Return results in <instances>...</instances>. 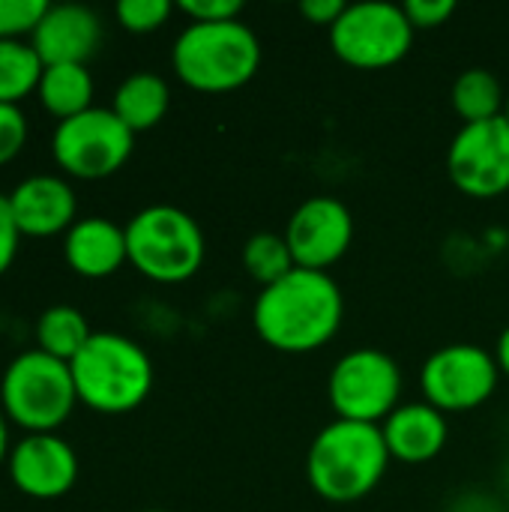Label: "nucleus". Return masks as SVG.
<instances>
[{"label":"nucleus","instance_id":"nucleus-33","mask_svg":"<svg viewBox=\"0 0 509 512\" xmlns=\"http://www.w3.org/2000/svg\"><path fill=\"white\" fill-rule=\"evenodd\" d=\"M9 453H12V444H9V417L0 408V465L9 462Z\"/></svg>","mask_w":509,"mask_h":512},{"label":"nucleus","instance_id":"nucleus-22","mask_svg":"<svg viewBox=\"0 0 509 512\" xmlns=\"http://www.w3.org/2000/svg\"><path fill=\"white\" fill-rule=\"evenodd\" d=\"M45 66L30 42L0 39V102L18 105L30 93H36Z\"/></svg>","mask_w":509,"mask_h":512},{"label":"nucleus","instance_id":"nucleus-35","mask_svg":"<svg viewBox=\"0 0 509 512\" xmlns=\"http://www.w3.org/2000/svg\"><path fill=\"white\" fill-rule=\"evenodd\" d=\"M504 117L509 120V90H507V108H504Z\"/></svg>","mask_w":509,"mask_h":512},{"label":"nucleus","instance_id":"nucleus-3","mask_svg":"<svg viewBox=\"0 0 509 512\" xmlns=\"http://www.w3.org/2000/svg\"><path fill=\"white\" fill-rule=\"evenodd\" d=\"M261 39L243 21H189L171 48L174 75L198 93H231L261 69Z\"/></svg>","mask_w":509,"mask_h":512},{"label":"nucleus","instance_id":"nucleus-2","mask_svg":"<svg viewBox=\"0 0 509 512\" xmlns=\"http://www.w3.org/2000/svg\"><path fill=\"white\" fill-rule=\"evenodd\" d=\"M390 462L381 426L333 420L309 444L306 480L327 504H357L384 483Z\"/></svg>","mask_w":509,"mask_h":512},{"label":"nucleus","instance_id":"nucleus-31","mask_svg":"<svg viewBox=\"0 0 509 512\" xmlns=\"http://www.w3.org/2000/svg\"><path fill=\"white\" fill-rule=\"evenodd\" d=\"M447 512H509L492 492H462L450 501Z\"/></svg>","mask_w":509,"mask_h":512},{"label":"nucleus","instance_id":"nucleus-5","mask_svg":"<svg viewBox=\"0 0 509 512\" xmlns=\"http://www.w3.org/2000/svg\"><path fill=\"white\" fill-rule=\"evenodd\" d=\"M129 264L150 282L177 285L192 279L207 258V240L192 213L174 204H150L126 225Z\"/></svg>","mask_w":509,"mask_h":512},{"label":"nucleus","instance_id":"nucleus-1","mask_svg":"<svg viewBox=\"0 0 509 512\" xmlns=\"http://www.w3.org/2000/svg\"><path fill=\"white\" fill-rule=\"evenodd\" d=\"M345 321V294L330 273L294 267L258 291L252 303L255 336L282 354H312L330 345Z\"/></svg>","mask_w":509,"mask_h":512},{"label":"nucleus","instance_id":"nucleus-32","mask_svg":"<svg viewBox=\"0 0 509 512\" xmlns=\"http://www.w3.org/2000/svg\"><path fill=\"white\" fill-rule=\"evenodd\" d=\"M495 360H498V366H501V375H507L509 378V324L501 330V336H498V342H495Z\"/></svg>","mask_w":509,"mask_h":512},{"label":"nucleus","instance_id":"nucleus-12","mask_svg":"<svg viewBox=\"0 0 509 512\" xmlns=\"http://www.w3.org/2000/svg\"><path fill=\"white\" fill-rule=\"evenodd\" d=\"M282 234L297 267L330 273L354 243V213L333 195H312L297 204Z\"/></svg>","mask_w":509,"mask_h":512},{"label":"nucleus","instance_id":"nucleus-28","mask_svg":"<svg viewBox=\"0 0 509 512\" xmlns=\"http://www.w3.org/2000/svg\"><path fill=\"white\" fill-rule=\"evenodd\" d=\"M177 9L189 18V21H234L243 15V0H180Z\"/></svg>","mask_w":509,"mask_h":512},{"label":"nucleus","instance_id":"nucleus-19","mask_svg":"<svg viewBox=\"0 0 509 512\" xmlns=\"http://www.w3.org/2000/svg\"><path fill=\"white\" fill-rule=\"evenodd\" d=\"M39 102L45 105L48 114L60 120H69L87 108H93V75L87 66L78 63H57L45 66L39 78Z\"/></svg>","mask_w":509,"mask_h":512},{"label":"nucleus","instance_id":"nucleus-18","mask_svg":"<svg viewBox=\"0 0 509 512\" xmlns=\"http://www.w3.org/2000/svg\"><path fill=\"white\" fill-rule=\"evenodd\" d=\"M171 108V87L159 72L150 69H138L132 75H126L111 99V111L138 135L147 132L153 126H159L165 120Z\"/></svg>","mask_w":509,"mask_h":512},{"label":"nucleus","instance_id":"nucleus-30","mask_svg":"<svg viewBox=\"0 0 509 512\" xmlns=\"http://www.w3.org/2000/svg\"><path fill=\"white\" fill-rule=\"evenodd\" d=\"M345 0H303L300 3V15L309 21V24H318V27H333L339 21V15L345 12Z\"/></svg>","mask_w":509,"mask_h":512},{"label":"nucleus","instance_id":"nucleus-15","mask_svg":"<svg viewBox=\"0 0 509 512\" xmlns=\"http://www.w3.org/2000/svg\"><path fill=\"white\" fill-rule=\"evenodd\" d=\"M6 198L21 237L66 234L78 222V198L72 186L57 174L24 177Z\"/></svg>","mask_w":509,"mask_h":512},{"label":"nucleus","instance_id":"nucleus-14","mask_svg":"<svg viewBox=\"0 0 509 512\" xmlns=\"http://www.w3.org/2000/svg\"><path fill=\"white\" fill-rule=\"evenodd\" d=\"M99 42H102V18L81 3H48V12L42 15L39 27L30 36V45L39 54L42 66H57V63L87 66Z\"/></svg>","mask_w":509,"mask_h":512},{"label":"nucleus","instance_id":"nucleus-11","mask_svg":"<svg viewBox=\"0 0 509 512\" xmlns=\"http://www.w3.org/2000/svg\"><path fill=\"white\" fill-rule=\"evenodd\" d=\"M450 183L477 201H492L509 192V120L462 123L447 147Z\"/></svg>","mask_w":509,"mask_h":512},{"label":"nucleus","instance_id":"nucleus-36","mask_svg":"<svg viewBox=\"0 0 509 512\" xmlns=\"http://www.w3.org/2000/svg\"><path fill=\"white\" fill-rule=\"evenodd\" d=\"M141 512H171V510H141Z\"/></svg>","mask_w":509,"mask_h":512},{"label":"nucleus","instance_id":"nucleus-16","mask_svg":"<svg viewBox=\"0 0 509 512\" xmlns=\"http://www.w3.org/2000/svg\"><path fill=\"white\" fill-rule=\"evenodd\" d=\"M381 435L393 462L429 465L444 453L450 441V423L447 414H441L429 402H402L381 423Z\"/></svg>","mask_w":509,"mask_h":512},{"label":"nucleus","instance_id":"nucleus-4","mask_svg":"<svg viewBox=\"0 0 509 512\" xmlns=\"http://www.w3.org/2000/svg\"><path fill=\"white\" fill-rule=\"evenodd\" d=\"M78 402L96 414L120 417L141 408L153 390V360L129 336L99 330L69 363Z\"/></svg>","mask_w":509,"mask_h":512},{"label":"nucleus","instance_id":"nucleus-25","mask_svg":"<svg viewBox=\"0 0 509 512\" xmlns=\"http://www.w3.org/2000/svg\"><path fill=\"white\" fill-rule=\"evenodd\" d=\"M45 12L48 0H0V39H18L24 33L33 36Z\"/></svg>","mask_w":509,"mask_h":512},{"label":"nucleus","instance_id":"nucleus-24","mask_svg":"<svg viewBox=\"0 0 509 512\" xmlns=\"http://www.w3.org/2000/svg\"><path fill=\"white\" fill-rule=\"evenodd\" d=\"M171 12V0H120L114 6L117 24L129 33H156L168 24Z\"/></svg>","mask_w":509,"mask_h":512},{"label":"nucleus","instance_id":"nucleus-13","mask_svg":"<svg viewBox=\"0 0 509 512\" xmlns=\"http://www.w3.org/2000/svg\"><path fill=\"white\" fill-rule=\"evenodd\" d=\"M12 486L36 501L63 498L78 480V456L69 441L54 432L24 435L9 453Z\"/></svg>","mask_w":509,"mask_h":512},{"label":"nucleus","instance_id":"nucleus-10","mask_svg":"<svg viewBox=\"0 0 509 512\" xmlns=\"http://www.w3.org/2000/svg\"><path fill=\"white\" fill-rule=\"evenodd\" d=\"M501 378L495 351L474 342L441 345L420 366L423 402L441 414H468L483 408L495 396Z\"/></svg>","mask_w":509,"mask_h":512},{"label":"nucleus","instance_id":"nucleus-29","mask_svg":"<svg viewBox=\"0 0 509 512\" xmlns=\"http://www.w3.org/2000/svg\"><path fill=\"white\" fill-rule=\"evenodd\" d=\"M18 243H21V231H18V225H15L9 198L0 192V276L15 264Z\"/></svg>","mask_w":509,"mask_h":512},{"label":"nucleus","instance_id":"nucleus-26","mask_svg":"<svg viewBox=\"0 0 509 512\" xmlns=\"http://www.w3.org/2000/svg\"><path fill=\"white\" fill-rule=\"evenodd\" d=\"M27 144V117L18 105L0 102V168L9 165Z\"/></svg>","mask_w":509,"mask_h":512},{"label":"nucleus","instance_id":"nucleus-9","mask_svg":"<svg viewBox=\"0 0 509 512\" xmlns=\"http://www.w3.org/2000/svg\"><path fill=\"white\" fill-rule=\"evenodd\" d=\"M135 150V132L111 108H87L60 120L51 135V156L63 174L78 180H105L117 174Z\"/></svg>","mask_w":509,"mask_h":512},{"label":"nucleus","instance_id":"nucleus-7","mask_svg":"<svg viewBox=\"0 0 509 512\" xmlns=\"http://www.w3.org/2000/svg\"><path fill=\"white\" fill-rule=\"evenodd\" d=\"M402 366L381 348L342 354L327 375V402L336 420L381 426L402 405Z\"/></svg>","mask_w":509,"mask_h":512},{"label":"nucleus","instance_id":"nucleus-23","mask_svg":"<svg viewBox=\"0 0 509 512\" xmlns=\"http://www.w3.org/2000/svg\"><path fill=\"white\" fill-rule=\"evenodd\" d=\"M240 261H243V270H246L261 288H267V285L285 279V276L297 267L294 258H291V249H288L285 234H276V231H258V234H252V237L243 243Z\"/></svg>","mask_w":509,"mask_h":512},{"label":"nucleus","instance_id":"nucleus-6","mask_svg":"<svg viewBox=\"0 0 509 512\" xmlns=\"http://www.w3.org/2000/svg\"><path fill=\"white\" fill-rule=\"evenodd\" d=\"M78 405L69 363L42 351L18 354L0 378V408L27 435L60 429Z\"/></svg>","mask_w":509,"mask_h":512},{"label":"nucleus","instance_id":"nucleus-8","mask_svg":"<svg viewBox=\"0 0 509 512\" xmlns=\"http://www.w3.org/2000/svg\"><path fill=\"white\" fill-rule=\"evenodd\" d=\"M327 36L333 54L342 63L363 72H375L402 63L414 48L417 30L411 27L402 3L360 0L345 6Z\"/></svg>","mask_w":509,"mask_h":512},{"label":"nucleus","instance_id":"nucleus-21","mask_svg":"<svg viewBox=\"0 0 509 512\" xmlns=\"http://www.w3.org/2000/svg\"><path fill=\"white\" fill-rule=\"evenodd\" d=\"M93 330L84 318L81 309L69 306V303H57L48 306L39 321H36V351L72 363L78 357V351L90 342Z\"/></svg>","mask_w":509,"mask_h":512},{"label":"nucleus","instance_id":"nucleus-20","mask_svg":"<svg viewBox=\"0 0 509 512\" xmlns=\"http://www.w3.org/2000/svg\"><path fill=\"white\" fill-rule=\"evenodd\" d=\"M450 105L462 123H483L504 117L507 108V90L501 78L486 69V66H471L465 69L453 87H450Z\"/></svg>","mask_w":509,"mask_h":512},{"label":"nucleus","instance_id":"nucleus-17","mask_svg":"<svg viewBox=\"0 0 509 512\" xmlns=\"http://www.w3.org/2000/svg\"><path fill=\"white\" fill-rule=\"evenodd\" d=\"M63 258L84 279H108L129 264L126 228L105 216H84L66 231Z\"/></svg>","mask_w":509,"mask_h":512},{"label":"nucleus","instance_id":"nucleus-34","mask_svg":"<svg viewBox=\"0 0 509 512\" xmlns=\"http://www.w3.org/2000/svg\"><path fill=\"white\" fill-rule=\"evenodd\" d=\"M504 486L509 489V456H507V462H504Z\"/></svg>","mask_w":509,"mask_h":512},{"label":"nucleus","instance_id":"nucleus-27","mask_svg":"<svg viewBox=\"0 0 509 512\" xmlns=\"http://www.w3.org/2000/svg\"><path fill=\"white\" fill-rule=\"evenodd\" d=\"M414 30H435L444 27L456 15V0H405L402 3Z\"/></svg>","mask_w":509,"mask_h":512}]
</instances>
